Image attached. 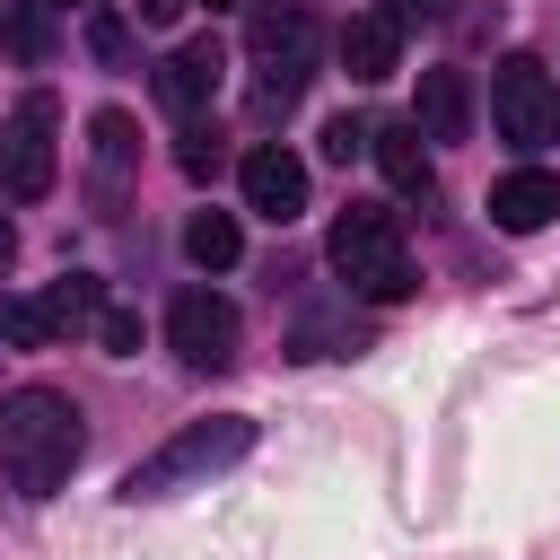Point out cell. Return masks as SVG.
Instances as JSON below:
<instances>
[{
    "label": "cell",
    "instance_id": "1",
    "mask_svg": "<svg viewBox=\"0 0 560 560\" xmlns=\"http://www.w3.org/2000/svg\"><path fill=\"white\" fill-rule=\"evenodd\" d=\"M79 446H88V429H79L70 394H52V385L0 394V481L18 499H52L79 472Z\"/></svg>",
    "mask_w": 560,
    "mask_h": 560
},
{
    "label": "cell",
    "instance_id": "2",
    "mask_svg": "<svg viewBox=\"0 0 560 560\" xmlns=\"http://www.w3.org/2000/svg\"><path fill=\"white\" fill-rule=\"evenodd\" d=\"M236 455H254V420H245V411H210V420L175 429L158 455H140V464L122 472V499H131V508H140V499H175V490L228 472Z\"/></svg>",
    "mask_w": 560,
    "mask_h": 560
},
{
    "label": "cell",
    "instance_id": "3",
    "mask_svg": "<svg viewBox=\"0 0 560 560\" xmlns=\"http://www.w3.org/2000/svg\"><path fill=\"white\" fill-rule=\"evenodd\" d=\"M332 271L350 280V298L368 306H402L420 280H411V254H402V219L376 210V201H350L332 219Z\"/></svg>",
    "mask_w": 560,
    "mask_h": 560
},
{
    "label": "cell",
    "instance_id": "4",
    "mask_svg": "<svg viewBox=\"0 0 560 560\" xmlns=\"http://www.w3.org/2000/svg\"><path fill=\"white\" fill-rule=\"evenodd\" d=\"M490 122H499V140H516V149L560 140V88H551V70H542L534 52H508V61L490 70Z\"/></svg>",
    "mask_w": 560,
    "mask_h": 560
},
{
    "label": "cell",
    "instance_id": "5",
    "mask_svg": "<svg viewBox=\"0 0 560 560\" xmlns=\"http://www.w3.org/2000/svg\"><path fill=\"white\" fill-rule=\"evenodd\" d=\"M245 52H254V70H262V96H271V105H289V96L315 79L324 26H315L306 9H262V18H254V35H245Z\"/></svg>",
    "mask_w": 560,
    "mask_h": 560
},
{
    "label": "cell",
    "instance_id": "6",
    "mask_svg": "<svg viewBox=\"0 0 560 560\" xmlns=\"http://www.w3.org/2000/svg\"><path fill=\"white\" fill-rule=\"evenodd\" d=\"M166 341H175L184 368H236L245 324H236V306H228L219 289H175V306H166Z\"/></svg>",
    "mask_w": 560,
    "mask_h": 560
},
{
    "label": "cell",
    "instance_id": "7",
    "mask_svg": "<svg viewBox=\"0 0 560 560\" xmlns=\"http://www.w3.org/2000/svg\"><path fill=\"white\" fill-rule=\"evenodd\" d=\"M52 96H26L18 114H9V131H0V184L18 192V201H44L52 192Z\"/></svg>",
    "mask_w": 560,
    "mask_h": 560
},
{
    "label": "cell",
    "instance_id": "8",
    "mask_svg": "<svg viewBox=\"0 0 560 560\" xmlns=\"http://www.w3.org/2000/svg\"><path fill=\"white\" fill-rule=\"evenodd\" d=\"M219 79H228V44H219V35H192V44H175V52L158 61V105H166L175 122H201V114L219 105Z\"/></svg>",
    "mask_w": 560,
    "mask_h": 560
},
{
    "label": "cell",
    "instance_id": "9",
    "mask_svg": "<svg viewBox=\"0 0 560 560\" xmlns=\"http://www.w3.org/2000/svg\"><path fill=\"white\" fill-rule=\"evenodd\" d=\"M341 70H350L359 88H376V79L402 70V9H394V0H376V9H359V18L341 26Z\"/></svg>",
    "mask_w": 560,
    "mask_h": 560
},
{
    "label": "cell",
    "instance_id": "10",
    "mask_svg": "<svg viewBox=\"0 0 560 560\" xmlns=\"http://www.w3.org/2000/svg\"><path fill=\"white\" fill-rule=\"evenodd\" d=\"M236 184H245V210H254V219H271V228H289V219L306 210V166H298L289 149H245Z\"/></svg>",
    "mask_w": 560,
    "mask_h": 560
},
{
    "label": "cell",
    "instance_id": "11",
    "mask_svg": "<svg viewBox=\"0 0 560 560\" xmlns=\"http://www.w3.org/2000/svg\"><path fill=\"white\" fill-rule=\"evenodd\" d=\"M551 219H560V175L516 166V175H499V184H490V228L534 236V228H551Z\"/></svg>",
    "mask_w": 560,
    "mask_h": 560
},
{
    "label": "cell",
    "instance_id": "12",
    "mask_svg": "<svg viewBox=\"0 0 560 560\" xmlns=\"http://www.w3.org/2000/svg\"><path fill=\"white\" fill-rule=\"evenodd\" d=\"M411 131H420V140H464V131H472V79H464V70H420Z\"/></svg>",
    "mask_w": 560,
    "mask_h": 560
},
{
    "label": "cell",
    "instance_id": "13",
    "mask_svg": "<svg viewBox=\"0 0 560 560\" xmlns=\"http://www.w3.org/2000/svg\"><path fill=\"white\" fill-rule=\"evenodd\" d=\"M88 158H96V184H105V201H114L122 175H131V158H140V122H131L122 105H105V114L88 122Z\"/></svg>",
    "mask_w": 560,
    "mask_h": 560
},
{
    "label": "cell",
    "instance_id": "14",
    "mask_svg": "<svg viewBox=\"0 0 560 560\" xmlns=\"http://www.w3.org/2000/svg\"><path fill=\"white\" fill-rule=\"evenodd\" d=\"M368 158L385 166V184H394V192H429V140H420L411 122H376Z\"/></svg>",
    "mask_w": 560,
    "mask_h": 560
},
{
    "label": "cell",
    "instance_id": "15",
    "mask_svg": "<svg viewBox=\"0 0 560 560\" xmlns=\"http://www.w3.org/2000/svg\"><path fill=\"white\" fill-rule=\"evenodd\" d=\"M96 315H105V280H88V271H61L52 289H44V324L52 332H96Z\"/></svg>",
    "mask_w": 560,
    "mask_h": 560
},
{
    "label": "cell",
    "instance_id": "16",
    "mask_svg": "<svg viewBox=\"0 0 560 560\" xmlns=\"http://www.w3.org/2000/svg\"><path fill=\"white\" fill-rule=\"evenodd\" d=\"M0 44L35 70V61H52V0H9L0 9Z\"/></svg>",
    "mask_w": 560,
    "mask_h": 560
},
{
    "label": "cell",
    "instance_id": "17",
    "mask_svg": "<svg viewBox=\"0 0 560 560\" xmlns=\"http://www.w3.org/2000/svg\"><path fill=\"white\" fill-rule=\"evenodd\" d=\"M184 254H192L201 271H228V262L245 254V236H236L228 210H192V219H184Z\"/></svg>",
    "mask_w": 560,
    "mask_h": 560
},
{
    "label": "cell",
    "instance_id": "18",
    "mask_svg": "<svg viewBox=\"0 0 560 560\" xmlns=\"http://www.w3.org/2000/svg\"><path fill=\"white\" fill-rule=\"evenodd\" d=\"M0 341H9V350H44V341H52L44 298H0Z\"/></svg>",
    "mask_w": 560,
    "mask_h": 560
},
{
    "label": "cell",
    "instance_id": "19",
    "mask_svg": "<svg viewBox=\"0 0 560 560\" xmlns=\"http://www.w3.org/2000/svg\"><path fill=\"white\" fill-rule=\"evenodd\" d=\"M368 140H376V122H368V114H332V122H324V158H332V166L368 158Z\"/></svg>",
    "mask_w": 560,
    "mask_h": 560
},
{
    "label": "cell",
    "instance_id": "20",
    "mask_svg": "<svg viewBox=\"0 0 560 560\" xmlns=\"http://www.w3.org/2000/svg\"><path fill=\"white\" fill-rule=\"evenodd\" d=\"M88 52H96V61H114V70H122V61H131V26H122V18H114V9H88Z\"/></svg>",
    "mask_w": 560,
    "mask_h": 560
},
{
    "label": "cell",
    "instance_id": "21",
    "mask_svg": "<svg viewBox=\"0 0 560 560\" xmlns=\"http://www.w3.org/2000/svg\"><path fill=\"white\" fill-rule=\"evenodd\" d=\"M96 341H105L114 359H131V350H140V315H131V306H105V315H96Z\"/></svg>",
    "mask_w": 560,
    "mask_h": 560
},
{
    "label": "cell",
    "instance_id": "22",
    "mask_svg": "<svg viewBox=\"0 0 560 560\" xmlns=\"http://www.w3.org/2000/svg\"><path fill=\"white\" fill-rule=\"evenodd\" d=\"M219 166V140H184V175H210Z\"/></svg>",
    "mask_w": 560,
    "mask_h": 560
},
{
    "label": "cell",
    "instance_id": "23",
    "mask_svg": "<svg viewBox=\"0 0 560 560\" xmlns=\"http://www.w3.org/2000/svg\"><path fill=\"white\" fill-rule=\"evenodd\" d=\"M131 9H140V26H175L184 18V0H131Z\"/></svg>",
    "mask_w": 560,
    "mask_h": 560
},
{
    "label": "cell",
    "instance_id": "24",
    "mask_svg": "<svg viewBox=\"0 0 560 560\" xmlns=\"http://www.w3.org/2000/svg\"><path fill=\"white\" fill-rule=\"evenodd\" d=\"M9 254H18V236H9V219H0V262H9Z\"/></svg>",
    "mask_w": 560,
    "mask_h": 560
},
{
    "label": "cell",
    "instance_id": "25",
    "mask_svg": "<svg viewBox=\"0 0 560 560\" xmlns=\"http://www.w3.org/2000/svg\"><path fill=\"white\" fill-rule=\"evenodd\" d=\"M210 9H219V0H210Z\"/></svg>",
    "mask_w": 560,
    "mask_h": 560
}]
</instances>
